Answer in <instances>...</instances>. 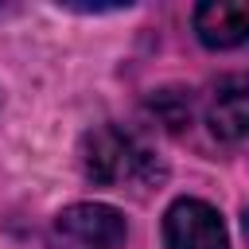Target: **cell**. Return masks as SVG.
Returning a JSON list of instances; mask_svg holds the SVG:
<instances>
[{"label": "cell", "mask_w": 249, "mask_h": 249, "mask_svg": "<svg viewBox=\"0 0 249 249\" xmlns=\"http://www.w3.org/2000/svg\"><path fill=\"white\" fill-rule=\"evenodd\" d=\"M82 163H86V175L93 183H136L144 175H152V156L121 128L105 124V128H93L82 144Z\"/></svg>", "instance_id": "obj_1"}, {"label": "cell", "mask_w": 249, "mask_h": 249, "mask_svg": "<svg viewBox=\"0 0 249 249\" xmlns=\"http://www.w3.org/2000/svg\"><path fill=\"white\" fill-rule=\"evenodd\" d=\"M163 245L167 249H230V237L214 206H206L202 198H179L163 214Z\"/></svg>", "instance_id": "obj_2"}, {"label": "cell", "mask_w": 249, "mask_h": 249, "mask_svg": "<svg viewBox=\"0 0 249 249\" xmlns=\"http://www.w3.org/2000/svg\"><path fill=\"white\" fill-rule=\"evenodd\" d=\"M54 233L74 249H117L124 241V218L105 202H78L54 218Z\"/></svg>", "instance_id": "obj_3"}, {"label": "cell", "mask_w": 249, "mask_h": 249, "mask_svg": "<svg viewBox=\"0 0 249 249\" xmlns=\"http://www.w3.org/2000/svg\"><path fill=\"white\" fill-rule=\"evenodd\" d=\"M206 124L218 140L249 136V74H226L214 82L206 101Z\"/></svg>", "instance_id": "obj_4"}, {"label": "cell", "mask_w": 249, "mask_h": 249, "mask_svg": "<svg viewBox=\"0 0 249 249\" xmlns=\"http://www.w3.org/2000/svg\"><path fill=\"white\" fill-rule=\"evenodd\" d=\"M191 23L195 35L214 51L249 43V0H206L195 8Z\"/></svg>", "instance_id": "obj_5"}, {"label": "cell", "mask_w": 249, "mask_h": 249, "mask_svg": "<svg viewBox=\"0 0 249 249\" xmlns=\"http://www.w3.org/2000/svg\"><path fill=\"white\" fill-rule=\"evenodd\" d=\"M241 226H245V237H249V206H245V218H241Z\"/></svg>", "instance_id": "obj_6"}]
</instances>
